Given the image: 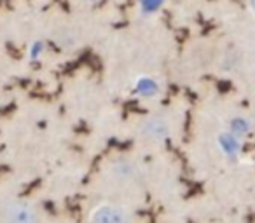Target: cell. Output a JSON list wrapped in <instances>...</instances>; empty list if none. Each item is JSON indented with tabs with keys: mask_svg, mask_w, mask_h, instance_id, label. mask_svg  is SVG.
Segmentation results:
<instances>
[{
	"mask_svg": "<svg viewBox=\"0 0 255 223\" xmlns=\"http://www.w3.org/2000/svg\"><path fill=\"white\" fill-rule=\"evenodd\" d=\"M138 135L147 142L161 143L171 136V122L163 115H150L138 126Z\"/></svg>",
	"mask_w": 255,
	"mask_h": 223,
	"instance_id": "6da1fadb",
	"label": "cell"
},
{
	"mask_svg": "<svg viewBox=\"0 0 255 223\" xmlns=\"http://www.w3.org/2000/svg\"><path fill=\"white\" fill-rule=\"evenodd\" d=\"M129 92H131L133 98L149 101V99H156L163 94V84H161L159 78L152 77V75H138L133 80Z\"/></svg>",
	"mask_w": 255,
	"mask_h": 223,
	"instance_id": "7a4b0ae2",
	"label": "cell"
},
{
	"mask_svg": "<svg viewBox=\"0 0 255 223\" xmlns=\"http://www.w3.org/2000/svg\"><path fill=\"white\" fill-rule=\"evenodd\" d=\"M91 223H131V216L124 208L116 204H100L89 216Z\"/></svg>",
	"mask_w": 255,
	"mask_h": 223,
	"instance_id": "3957f363",
	"label": "cell"
},
{
	"mask_svg": "<svg viewBox=\"0 0 255 223\" xmlns=\"http://www.w3.org/2000/svg\"><path fill=\"white\" fill-rule=\"evenodd\" d=\"M5 223H39V215H37L35 208L28 204V202H12L11 206L5 208Z\"/></svg>",
	"mask_w": 255,
	"mask_h": 223,
	"instance_id": "277c9868",
	"label": "cell"
},
{
	"mask_svg": "<svg viewBox=\"0 0 255 223\" xmlns=\"http://www.w3.org/2000/svg\"><path fill=\"white\" fill-rule=\"evenodd\" d=\"M215 143H217V149L219 152L226 157L227 160L234 162L241 157V150H243V140L236 138L234 135H231L229 131H220L215 138Z\"/></svg>",
	"mask_w": 255,
	"mask_h": 223,
	"instance_id": "5b68a950",
	"label": "cell"
},
{
	"mask_svg": "<svg viewBox=\"0 0 255 223\" xmlns=\"http://www.w3.org/2000/svg\"><path fill=\"white\" fill-rule=\"evenodd\" d=\"M110 174H112V178H116L117 181H123V183L124 181H133L138 176V166L131 159L119 157L110 164Z\"/></svg>",
	"mask_w": 255,
	"mask_h": 223,
	"instance_id": "8992f818",
	"label": "cell"
},
{
	"mask_svg": "<svg viewBox=\"0 0 255 223\" xmlns=\"http://www.w3.org/2000/svg\"><path fill=\"white\" fill-rule=\"evenodd\" d=\"M252 129H254V122H252V119H248L247 115H234V117H231L229 122H227V131L240 140L247 138L252 133Z\"/></svg>",
	"mask_w": 255,
	"mask_h": 223,
	"instance_id": "52a82bcc",
	"label": "cell"
},
{
	"mask_svg": "<svg viewBox=\"0 0 255 223\" xmlns=\"http://www.w3.org/2000/svg\"><path fill=\"white\" fill-rule=\"evenodd\" d=\"M168 0H136V11L140 18H152L166 7Z\"/></svg>",
	"mask_w": 255,
	"mask_h": 223,
	"instance_id": "ba28073f",
	"label": "cell"
},
{
	"mask_svg": "<svg viewBox=\"0 0 255 223\" xmlns=\"http://www.w3.org/2000/svg\"><path fill=\"white\" fill-rule=\"evenodd\" d=\"M47 51V44L46 40H40V39H35L28 44V49H26V58H28L30 63H37L44 58Z\"/></svg>",
	"mask_w": 255,
	"mask_h": 223,
	"instance_id": "9c48e42d",
	"label": "cell"
},
{
	"mask_svg": "<svg viewBox=\"0 0 255 223\" xmlns=\"http://www.w3.org/2000/svg\"><path fill=\"white\" fill-rule=\"evenodd\" d=\"M56 40H58V44H60L61 47H70V46H74L75 44V37H74V33L70 32V30H61L60 33L56 35Z\"/></svg>",
	"mask_w": 255,
	"mask_h": 223,
	"instance_id": "30bf717a",
	"label": "cell"
},
{
	"mask_svg": "<svg viewBox=\"0 0 255 223\" xmlns=\"http://www.w3.org/2000/svg\"><path fill=\"white\" fill-rule=\"evenodd\" d=\"M247 7H248V11L255 16V0H247Z\"/></svg>",
	"mask_w": 255,
	"mask_h": 223,
	"instance_id": "8fae6325",
	"label": "cell"
},
{
	"mask_svg": "<svg viewBox=\"0 0 255 223\" xmlns=\"http://www.w3.org/2000/svg\"><path fill=\"white\" fill-rule=\"evenodd\" d=\"M81 2H84V4H100L103 0H81Z\"/></svg>",
	"mask_w": 255,
	"mask_h": 223,
	"instance_id": "7c38bea8",
	"label": "cell"
}]
</instances>
